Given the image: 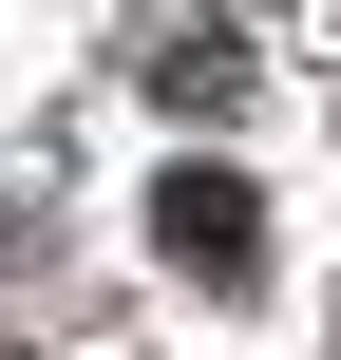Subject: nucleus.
Listing matches in <instances>:
<instances>
[{
	"instance_id": "1",
	"label": "nucleus",
	"mask_w": 341,
	"mask_h": 360,
	"mask_svg": "<svg viewBox=\"0 0 341 360\" xmlns=\"http://www.w3.org/2000/svg\"><path fill=\"white\" fill-rule=\"evenodd\" d=\"M152 247H171V266H247V247H266L247 171H171V190H152Z\"/></svg>"
}]
</instances>
